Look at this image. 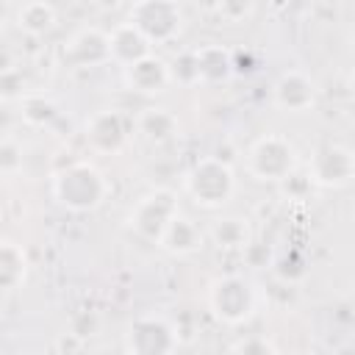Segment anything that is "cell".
I'll use <instances>...</instances> for the list:
<instances>
[{
  "label": "cell",
  "instance_id": "cell-1",
  "mask_svg": "<svg viewBox=\"0 0 355 355\" xmlns=\"http://www.w3.org/2000/svg\"><path fill=\"white\" fill-rule=\"evenodd\" d=\"M108 194V180L89 161H75L53 175V197L69 211H92Z\"/></svg>",
  "mask_w": 355,
  "mask_h": 355
},
{
  "label": "cell",
  "instance_id": "cell-2",
  "mask_svg": "<svg viewBox=\"0 0 355 355\" xmlns=\"http://www.w3.org/2000/svg\"><path fill=\"white\" fill-rule=\"evenodd\" d=\"M186 191L202 208L225 205L236 191V178H233L230 164L216 155L200 158L186 175Z\"/></svg>",
  "mask_w": 355,
  "mask_h": 355
},
{
  "label": "cell",
  "instance_id": "cell-3",
  "mask_svg": "<svg viewBox=\"0 0 355 355\" xmlns=\"http://www.w3.org/2000/svg\"><path fill=\"white\" fill-rule=\"evenodd\" d=\"M297 169V150L280 133H266L247 150V172L258 180L280 183Z\"/></svg>",
  "mask_w": 355,
  "mask_h": 355
},
{
  "label": "cell",
  "instance_id": "cell-4",
  "mask_svg": "<svg viewBox=\"0 0 355 355\" xmlns=\"http://www.w3.org/2000/svg\"><path fill=\"white\" fill-rule=\"evenodd\" d=\"M178 214H180L178 211V197L169 189H155V191L136 200V205L128 214V225L141 239H150V241L158 244Z\"/></svg>",
  "mask_w": 355,
  "mask_h": 355
},
{
  "label": "cell",
  "instance_id": "cell-5",
  "mask_svg": "<svg viewBox=\"0 0 355 355\" xmlns=\"http://www.w3.org/2000/svg\"><path fill=\"white\" fill-rule=\"evenodd\" d=\"M208 305L216 319H222L227 324H241L255 311V291H252L250 280H244L241 275H225L211 283Z\"/></svg>",
  "mask_w": 355,
  "mask_h": 355
},
{
  "label": "cell",
  "instance_id": "cell-6",
  "mask_svg": "<svg viewBox=\"0 0 355 355\" xmlns=\"http://www.w3.org/2000/svg\"><path fill=\"white\" fill-rule=\"evenodd\" d=\"M175 349L178 333L164 316L144 313L125 333V355H175Z\"/></svg>",
  "mask_w": 355,
  "mask_h": 355
},
{
  "label": "cell",
  "instance_id": "cell-7",
  "mask_svg": "<svg viewBox=\"0 0 355 355\" xmlns=\"http://www.w3.org/2000/svg\"><path fill=\"white\" fill-rule=\"evenodd\" d=\"M128 22L136 25L150 44H161L180 33L183 14L175 3H161V0L153 3L150 0V3H136L128 14Z\"/></svg>",
  "mask_w": 355,
  "mask_h": 355
},
{
  "label": "cell",
  "instance_id": "cell-8",
  "mask_svg": "<svg viewBox=\"0 0 355 355\" xmlns=\"http://www.w3.org/2000/svg\"><path fill=\"white\" fill-rule=\"evenodd\" d=\"M308 175L319 186H347L355 178V153L341 144H324L311 155Z\"/></svg>",
  "mask_w": 355,
  "mask_h": 355
},
{
  "label": "cell",
  "instance_id": "cell-9",
  "mask_svg": "<svg viewBox=\"0 0 355 355\" xmlns=\"http://www.w3.org/2000/svg\"><path fill=\"white\" fill-rule=\"evenodd\" d=\"M64 61L72 67H97L111 58V36L100 28H80L64 42Z\"/></svg>",
  "mask_w": 355,
  "mask_h": 355
},
{
  "label": "cell",
  "instance_id": "cell-10",
  "mask_svg": "<svg viewBox=\"0 0 355 355\" xmlns=\"http://www.w3.org/2000/svg\"><path fill=\"white\" fill-rule=\"evenodd\" d=\"M272 94H275V105L283 108V111H288V114L308 111V108L316 103V86H313V80H311L305 72H300V69L283 72V75L277 78Z\"/></svg>",
  "mask_w": 355,
  "mask_h": 355
},
{
  "label": "cell",
  "instance_id": "cell-11",
  "mask_svg": "<svg viewBox=\"0 0 355 355\" xmlns=\"http://www.w3.org/2000/svg\"><path fill=\"white\" fill-rule=\"evenodd\" d=\"M86 139L100 153H119L128 141L125 119L116 111H97L86 119Z\"/></svg>",
  "mask_w": 355,
  "mask_h": 355
},
{
  "label": "cell",
  "instance_id": "cell-12",
  "mask_svg": "<svg viewBox=\"0 0 355 355\" xmlns=\"http://www.w3.org/2000/svg\"><path fill=\"white\" fill-rule=\"evenodd\" d=\"M125 80L130 89H136L141 94H158L172 83V72H169V64L164 58L150 53L147 58H141L125 69Z\"/></svg>",
  "mask_w": 355,
  "mask_h": 355
},
{
  "label": "cell",
  "instance_id": "cell-13",
  "mask_svg": "<svg viewBox=\"0 0 355 355\" xmlns=\"http://www.w3.org/2000/svg\"><path fill=\"white\" fill-rule=\"evenodd\" d=\"M108 36H111V58H114L116 64H122L125 69L150 55V47H153V44H150V42L144 39V33H141L136 25H130L128 19L119 22Z\"/></svg>",
  "mask_w": 355,
  "mask_h": 355
},
{
  "label": "cell",
  "instance_id": "cell-14",
  "mask_svg": "<svg viewBox=\"0 0 355 355\" xmlns=\"http://www.w3.org/2000/svg\"><path fill=\"white\" fill-rule=\"evenodd\" d=\"M158 244L172 255H191V252H197L202 247V230L197 227V222H191L189 216L178 214Z\"/></svg>",
  "mask_w": 355,
  "mask_h": 355
},
{
  "label": "cell",
  "instance_id": "cell-15",
  "mask_svg": "<svg viewBox=\"0 0 355 355\" xmlns=\"http://www.w3.org/2000/svg\"><path fill=\"white\" fill-rule=\"evenodd\" d=\"M197 55V69H200V83H219L227 80L233 72V58L222 44H202L194 50Z\"/></svg>",
  "mask_w": 355,
  "mask_h": 355
},
{
  "label": "cell",
  "instance_id": "cell-16",
  "mask_svg": "<svg viewBox=\"0 0 355 355\" xmlns=\"http://www.w3.org/2000/svg\"><path fill=\"white\" fill-rule=\"evenodd\" d=\"M14 22L28 36H44L55 25V8L50 3H39V0L22 3V6H14Z\"/></svg>",
  "mask_w": 355,
  "mask_h": 355
},
{
  "label": "cell",
  "instance_id": "cell-17",
  "mask_svg": "<svg viewBox=\"0 0 355 355\" xmlns=\"http://www.w3.org/2000/svg\"><path fill=\"white\" fill-rule=\"evenodd\" d=\"M136 128L139 133L153 141V144H164L169 139H175L178 133V119L166 111V108H144L139 116H136Z\"/></svg>",
  "mask_w": 355,
  "mask_h": 355
},
{
  "label": "cell",
  "instance_id": "cell-18",
  "mask_svg": "<svg viewBox=\"0 0 355 355\" xmlns=\"http://www.w3.org/2000/svg\"><path fill=\"white\" fill-rule=\"evenodd\" d=\"M208 236L222 250H247L250 247V225L244 216H225L208 227Z\"/></svg>",
  "mask_w": 355,
  "mask_h": 355
},
{
  "label": "cell",
  "instance_id": "cell-19",
  "mask_svg": "<svg viewBox=\"0 0 355 355\" xmlns=\"http://www.w3.org/2000/svg\"><path fill=\"white\" fill-rule=\"evenodd\" d=\"M25 272H28V261H25L22 247L6 239L3 250H0V280H3V288L14 291L25 280Z\"/></svg>",
  "mask_w": 355,
  "mask_h": 355
},
{
  "label": "cell",
  "instance_id": "cell-20",
  "mask_svg": "<svg viewBox=\"0 0 355 355\" xmlns=\"http://www.w3.org/2000/svg\"><path fill=\"white\" fill-rule=\"evenodd\" d=\"M53 116H55V105L47 97L31 94V97L22 100V119L28 125H47Z\"/></svg>",
  "mask_w": 355,
  "mask_h": 355
},
{
  "label": "cell",
  "instance_id": "cell-21",
  "mask_svg": "<svg viewBox=\"0 0 355 355\" xmlns=\"http://www.w3.org/2000/svg\"><path fill=\"white\" fill-rule=\"evenodd\" d=\"M169 72H172V80L183 83V86L200 83V69H197V55H194V50H186V53L175 55V61L169 64Z\"/></svg>",
  "mask_w": 355,
  "mask_h": 355
},
{
  "label": "cell",
  "instance_id": "cell-22",
  "mask_svg": "<svg viewBox=\"0 0 355 355\" xmlns=\"http://www.w3.org/2000/svg\"><path fill=\"white\" fill-rule=\"evenodd\" d=\"M214 11L225 22H244L255 14V6L252 3H219V6H214Z\"/></svg>",
  "mask_w": 355,
  "mask_h": 355
},
{
  "label": "cell",
  "instance_id": "cell-23",
  "mask_svg": "<svg viewBox=\"0 0 355 355\" xmlns=\"http://www.w3.org/2000/svg\"><path fill=\"white\" fill-rule=\"evenodd\" d=\"M0 169L6 178H11L17 169H22V150L14 144V139H6L3 141V150H0Z\"/></svg>",
  "mask_w": 355,
  "mask_h": 355
},
{
  "label": "cell",
  "instance_id": "cell-24",
  "mask_svg": "<svg viewBox=\"0 0 355 355\" xmlns=\"http://www.w3.org/2000/svg\"><path fill=\"white\" fill-rule=\"evenodd\" d=\"M311 186H313V180H311V175H308V172H305V175L291 172L286 180H280V189H283L291 200H302V197H308Z\"/></svg>",
  "mask_w": 355,
  "mask_h": 355
},
{
  "label": "cell",
  "instance_id": "cell-25",
  "mask_svg": "<svg viewBox=\"0 0 355 355\" xmlns=\"http://www.w3.org/2000/svg\"><path fill=\"white\" fill-rule=\"evenodd\" d=\"M236 355H277L272 349V344L266 338H258V336H250V338H241L233 349Z\"/></svg>",
  "mask_w": 355,
  "mask_h": 355
},
{
  "label": "cell",
  "instance_id": "cell-26",
  "mask_svg": "<svg viewBox=\"0 0 355 355\" xmlns=\"http://www.w3.org/2000/svg\"><path fill=\"white\" fill-rule=\"evenodd\" d=\"M349 89H352V94H355V72H352V78H349Z\"/></svg>",
  "mask_w": 355,
  "mask_h": 355
},
{
  "label": "cell",
  "instance_id": "cell-27",
  "mask_svg": "<svg viewBox=\"0 0 355 355\" xmlns=\"http://www.w3.org/2000/svg\"><path fill=\"white\" fill-rule=\"evenodd\" d=\"M294 355H313V352H294Z\"/></svg>",
  "mask_w": 355,
  "mask_h": 355
},
{
  "label": "cell",
  "instance_id": "cell-28",
  "mask_svg": "<svg viewBox=\"0 0 355 355\" xmlns=\"http://www.w3.org/2000/svg\"><path fill=\"white\" fill-rule=\"evenodd\" d=\"M352 42H355V36H352Z\"/></svg>",
  "mask_w": 355,
  "mask_h": 355
}]
</instances>
